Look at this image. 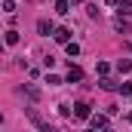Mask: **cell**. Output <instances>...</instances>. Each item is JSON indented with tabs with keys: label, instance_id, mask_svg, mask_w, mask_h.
<instances>
[{
	"label": "cell",
	"instance_id": "6da1fadb",
	"mask_svg": "<svg viewBox=\"0 0 132 132\" xmlns=\"http://www.w3.org/2000/svg\"><path fill=\"white\" fill-rule=\"evenodd\" d=\"M89 114H92V108H89L86 101H77V104H74V117H77V120H89Z\"/></svg>",
	"mask_w": 132,
	"mask_h": 132
},
{
	"label": "cell",
	"instance_id": "7a4b0ae2",
	"mask_svg": "<svg viewBox=\"0 0 132 132\" xmlns=\"http://www.w3.org/2000/svg\"><path fill=\"white\" fill-rule=\"evenodd\" d=\"M89 126H92V129H108L111 123H108L104 114H89Z\"/></svg>",
	"mask_w": 132,
	"mask_h": 132
},
{
	"label": "cell",
	"instance_id": "3957f363",
	"mask_svg": "<svg viewBox=\"0 0 132 132\" xmlns=\"http://www.w3.org/2000/svg\"><path fill=\"white\" fill-rule=\"evenodd\" d=\"M80 80H83V71H80L77 65H71V71H68V77H65V83H80Z\"/></svg>",
	"mask_w": 132,
	"mask_h": 132
},
{
	"label": "cell",
	"instance_id": "277c9868",
	"mask_svg": "<svg viewBox=\"0 0 132 132\" xmlns=\"http://www.w3.org/2000/svg\"><path fill=\"white\" fill-rule=\"evenodd\" d=\"M52 37H55V43H68L71 40V28H55Z\"/></svg>",
	"mask_w": 132,
	"mask_h": 132
},
{
	"label": "cell",
	"instance_id": "5b68a950",
	"mask_svg": "<svg viewBox=\"0 0 132 132\" xmlns=\"http://www.w3.org/2000/svg\"><path fill=\"white\" fill-rule=\"evenodd\" d=\"M114 31H117V34H129V22H126V15H120V19L114 22Z\"/></svg>",
	"mask_w": 132,
	"mask_h": 132
},
{
	"label": "cell",
	"instance_id": "8992f818",
	"mask_svg": "<svg viewBox=\"0 0 132 132\" xmlns=\"http://www.w3.org/2000/svg\"><path fill=\"white\" fill-rule=\"evenodd\" d=\"M37 31L43 34V37H49V34L55 31V28H52V22H46V19H40V22H37Z\"/></svg>",
	"mask_w": 132,
	"mask_h": 132
},
{
	"label": "cell",
	"instance_id": "52a82bcc",
	"mask_svg": "<svg viewBox=\"0 0 132 132\" xmlns=\"http://www.w3.org/2000/svg\"><path fill=\"white\" fill-rule=\"evenodd\" d=\"M22 95H28L31 101H37V98H40V92H37V86H31V83H25V86H22Z\"/></svg>",
	"mask_w": 132,
	"mask_h": 132
},
{
	"label": "cell",
	"instance_id": "ba28073f",
	"mask_svg": "<svg viewBox=\"0 0 132 132\" xmlns=\"http://www.w3.org/2000/svg\"><path fill=\"white\" fill-rule=\"evenodd\" d=\"M117 12L120 15H129L132 12V0H117Z\"/></svg>",
	"mask_w": 132,
	"mask_h": 132
},
{
	"label": "cell",
	"instance_id": "9c48e42d",
	"mask_svg": "<svg viewBox=\"0 0 132 132\" xmlns=\"http://www.w3.org/2000/svg\"><path fill=\"white\" fill-rule=\"evenodd\" d=\"M55 12L59 15H68L71 12V0H55Z\"/></svg>",
	"mask_w": 132,
	"mask_h": 132
},
{
	"label": "cell",
	"instance_id": "30bf717a",
	"mask_svg": "<svg viewBox=\"0 0 132 132\" xmlns=\"http://www.w3.org/2000/svg\"><path fill=\"white\" fill-rule=\"evenodd\" d=\"M98 86H101V89H108V92H111V89H117V83H114V80H111V77H104V74H101V80H98Z\"/></svg>",
	"mask_w": 132,
	"mask_h": 132
},
{
	"label": "cell",
	"instance_id": "8fae6325",
	"mask_svg": "<svg viewBox=\"0 0 132 132\" xmlns=\"http://www.w3.org/2000/svg\"><path fill=\"white\" fill-rule=\"evenodd\" d=\"M3 43H6V46H15V43H19V31H6Z\"/></svg>",
	"mask_w": 132,
	"mask_h": 132
},
{
	"label": "cell",
	"instance_id": "7c38bea8",
	"mask_svg": "<svg viewBox=\"0 0 132 132\" xmlns=\"http://www.w3.org/2000/svg\"><path fill=\"white\" fill-rule=\"evenodd\" d=\"M117 71H120V74H129V71H132V62H129V59H120V62H117Z\"/></svg>",
	"mask_w": 132,
	"mask_h": 132
},
{
	"label": "cell",
	"instance_id": "4fadbf2b",
	"mask_svg": "<svg viewBox=\"0 0 132 132\" xmlns=\"http://www.w3.org/2000/svg\"><path fill=\"white\" fill-rule=\"evenodd\" d=\"M65 49H68V55H71V59H77V55H80V46H77V43H71V40L65 43Z\"/></svg>",
	"mask_w": 132,
	"mask_h": 132
},
{
	"label": "cell",
	"instance_id": "5bb4252c",
	"mask_svg": "<svg viewBox=\"0 0 132 132\" xmlns=\"http://www.w3.org/2000/svg\"><path fill=\"white\" fill-rule=\"evenodd\" d=\"M3 9H6V12L12 15V12H15V0H3Z\"/></svg>",
	"mask_w": 132,
	"mask_h": 132
},
{
	"label": "cell",
	"instance_id": "9a60e30c",
	"mask_svg": "<svg viewBox=\"0 0 132 132\" xmlns=\"http://www.w3.org/2000/svg\"><path fill=\"white\" fill-rule=\"evenodd\" d=\"M46 83H49V86H59V83H62V80H59V77H55V74H46Z\"/></svg>",
	"mask_w": 132,
	"mask_h": 132
},
{
	"label": "cell",
	"instance_id": "2e32d148",
	"mask_svg": "<svg viewBox=\"0 0 132 132\" xmlns=\"http://www.w3.org/2000/svg\"><path fill=\"white\" fill-rule=\"evenodd\" d=\"M95 71H98V74H108V71H111V65H108V62H98V68H95Z\"/></svg>",
	"mask_w": 132,
	"mask_h": 132
},
{
	"label": "cell",
	"instance_id": "e0dca14e",
	"mask_svg": "<svg viewBox=\"0 0 132 132\" xmlns=\"http://www.w3.org/2000/svg\"><path fill=\"white\" fill-rule=\"evenodd\" d=\"M120 92H123V95H132V83H123V86H120Z\"/></svg>",
	"mask_w": 132,
	"mask_h": 132
},
{
	"label": "cell",
	"instance_id": "ac0fdd59",
	"mask_svg": "<svg viewBox=\"0 0 132 132\" xmlns=\"http://www.w3.org/2000/svg\"><path fill=\"white\" fill-rule=\"evenodd\" d=\"M126 120H129V123H132V111H129V117H126Z\"/></svg>",
	"mask_w": 132,
	"mask_h": 132
},
{
	"label": "cell",
	"instance_id": "d6986e66",
	"mask_svg": "<svg viewBox=\"0 0 132 132\" xmlns=\"http://www.w3.org/2000/svg\"><path fill=\"white\" fill-rule=\"evenodd\" d=\"M0 55H3V43H0Z\"/></svg>",
	"mask_w": 132,
	"mask_h": 132
},
{
	"label": "cell",
	"instance_id": "ffe728a7",
	"mask_svg": "<svg viewBox=\"0 0 132 132\" xmlns=\"http://www.w3.org/2000/svg\"><path fill=\"white\" fill-rule=\"evenodd\" d=\"M0 123H3V114H0Z\"/></svg>",
	"mask_w": 132,
	"mask_h": 132
}]
</instances>
